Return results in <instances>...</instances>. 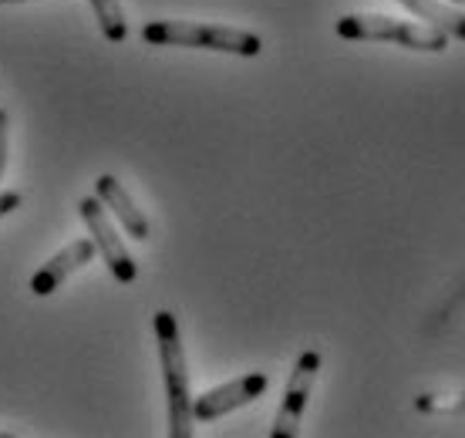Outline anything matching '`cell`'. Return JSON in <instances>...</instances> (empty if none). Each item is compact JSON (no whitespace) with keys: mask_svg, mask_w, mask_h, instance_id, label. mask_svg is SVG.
<instances>
[{"mask_svg":"<svg viewBox=\"0 0 465 438\" xmlns=\"http://www.w3.org/2000/svg\"><path fill=\"white\" fill-rule=\"evenodd\" d=\"M338 35L344 41H391L408 51H429V55H442L449 47V35L435 24L401 21V17H388V14H344L338 21Z\"/></svg>","mask_w":465,"mask_h":438,"instance_id":"cell-3","label":"cell"},{"mask_svg":"<svg viewBox=\"0 0 465 438\" xmlns=\"http://www.w3.org/2000/svg\"><path fill=\"white\" fill-rule=\"evenodd\" d=\"M94 196L105 203V209L122 223V230H125L132 240H149V233H152L149 219L135 206V199L128 196L125 185L118 183L115 175H108V173L98 175V179H94Z\"/></svg>","mask_w":465,"mask_h":438,"instance_id":"cell-8","label":"cell"},{"mask_svg":"<svg viewBox=\"0 0 465 438\" xmlns=\"http://www.w3.org/2000/svg\"><path fill=\"white\" fill-rule=\"evenodd\" d=\"M0 4H21V0H0Z\"/></svg>","mask_w":465,"mask_h":438,"instance_id":"cell-13","label":"cell"},{"mask_svg":"<svg viewBox=\"0 0 465 438\" xmlns=\"http://www.w3.org/2000/svg\"><path fill=\"white\" fill-rule=\"evenodd\" d=\"M17 206H21V193H14V189H4V193H0V219L11 216Z\"/></svg>","mask_w":465,"mask_h":438,"instance_id":"cell-11","label":"cell"},{"mask_svg":"<svg viewBox=\"0 0 465 438\" xmlns=\"http://www.w3.org/2000/svg\"><path fill=\"white\" fill-rule=\"evenodd\" d=\"M398 4H401L405 11L415 14L419 21L435 24V27H442L449 37L465 41V11H459L449 0H398Z\"/></svg>","mask_w":465,"mask_h":438,"instance_id":"cell-9","label":"cell"},{"mask_svg":"<svg viewBox=\"0 0 465 438\" xmlns=\"http://www.w3.org/2000/svg\"><path fill=\"white\" fill-rule=\"evenodd\" d=\"M317 371H321V354L317 351H303L301 358H297V364H293L287 388H283V402H280V412L273 418L270 438H297L307 398L314 392Z\"/></svg>","mask_w":465,"mask_h":438,"instance_id":"cell-5","label":"cell"},{"mask_svg":"<svg viewBox=\"0 0 465 438\" xmlns=\"http://www.w3.org/2000/svg\"><path fill=\"white\" fill-rule=\"evenodd\" d=\"M142 41L152 47H203V51H223L240 58H256L263 51V41L250 31L196 21H149L142 27Z\"/></svg>","mask_w":465,"mask_h":438,"instance_id":"cell-2","label":"cell"},{"mask_svg":"<svg viewBox=\"0 0 465 438\" xmlns=\"http://www.w3.org/2000/svg\"><path fill=\"white\" fill-rule=\"evenodd\" d=\"M155 344H159V368L165 384V408H169V435L189 438L193 435V388H189L186 347L179 337V324L173 311H159L152 317Z\"/></svg>","mask_w":465,"mask_h":438,"instance_id":"cell-1","label":"cell"},{"mask_svg":"<svg viewBox=\"0 0 465 438\" xmlns=\"http://www.w3.org/2000/svg\"><path fill=\"white\" fill-rule=\"evenodd\" d=\"M270 378L263 371H250L243 378H232L220 388H210L206 394H199L193 398V418L196 422H216V418L230 415L236 408H243V404L256 402L260 394L267 392Z\"/></svg>","mask_w":465,"mask_h":438,"instance_id":"cell-6","label":"cell"},{"mask_svg":"<svg viewBox=\"0 0 465 438\" xmlns=\"http://www.w3.org/2000/svg\"><path fill=\"white\" fill-rule=\"evenodd\" d=\"M94 254H98L94 240H84V236L71 240L64 250H58V254L51 256V260L37 270L35 277H31V290H35L37 297H51V294H54V290H58L61 284L74 274V270H82V266L92 264Z\"/></svg>","mask_w":465,"mask_h":438,"instance_id":"cell-7","label":"cell"},{"mask_svg":"<svg viewBox=\"0 0 465 438\" xmlns=\"http://www.w3.org/2000/svg\"><path fill=\"white\" fill-rule=\"evenodd\" d=\"M92 11H94V17H98V27H102L105 41L122 45L128 37V24H125V14H122V4H118V0H92Z\"/></svg>","mask_w":465,"mask_h":438,"instance_id":"cell-10","label":"cell"},{"mask_svg":"<svg viewBox=\"0 0 465 438\" xmlns=\"http://www.w3.org/2000/svg\"><path fill=\"white\" fill-rule=\"evenodd\" d=\"M449 4H465V0H449Z\"/></svg>","mask_w":465,"mask_h":438,"instance_id":"cell-14","label":"cell"},{"mask_svg":"<svg viewBox=\"0 0 465 438\" xmlns=\"http://www.w3.org/2000/svg\"><path fill=\"white\" fill-rule=\"evenodd\" d=\"M4 169H7V112L0 108V179H4Z\"/></svg>","mask_w":465,"mask_h":438,"instance_id":"cell-12","label":"cell"},{"mask_svg":"<svg viewBox=\"0 0 465 438\" xmlns=\"http://www.w3.org/2000/svg\"><path fill=\"white\" fill-rule=\"evenodd\" d=\"M78 216L84 219V226H88V233H92L94 246H98V254L105 256L112 277H115L118 284H135L139 266H135L132 254L125 250V243H122V236H118L115 223L108 219L105 203H102L98 196H84L82 203H78Z\"/></svg>","mask_w":465,"mask_h":438,"instance_id":"cell-4","label":"cell"}]
</instances>
